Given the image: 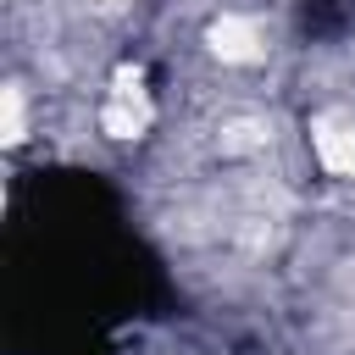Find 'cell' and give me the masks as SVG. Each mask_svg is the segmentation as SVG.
<instances>
[{
    "mask_svg": "<svg viewBox=\"0 0 355 355\" xmlns=\"http://www.w3.org/2000/svg\"><path fill=\"white\" fill-rule=\"evenodd\" d=\"M6 139H22V89H6Z\"/></svg>",
    "mask_w": 355,
    "mask_h": 355,
    "instance_id": "cell-4",
    "label": "cell"
},
{
    "mask_svg": "<svg viewBox=\"0 0 355 355\" xmlns=\"http://www.w3.org/2000/svg\"><path fill=\"white\" fill-rule=\"evenodd\" d=\"M311 144H316V161L333 178H355V122L349 116H322L311 128Z\"/></svg>",
    "mask_w": 355,
    "mask_h": 355,
    "instance_id": "cell-2",
    "label": "cell"
},
{
    "mask_svg": "<svg viewBox=\"0 0 355 355\" xmlns=\"http://www.w3.org/2000/svg\"><path fill=\"white\" fill-rule=\"evenodd\" d=\"M211 50H216L222 61H261V55H266V33H261L255 17L227 11V17L211 28Z\"/></svg>",
    "mask_w": 355,
    "mask_h": 355,
    "instance_id": "cell-3",
    "label": "cell"
},
{
    "mask_svg": "<svg viewBox=\"0 0 355 355\" xmlns=\"http://www.w3.org/2000/svg\"><path fill=\"white\" fill-rule=\"evenodd\" d=\"M144 122H150V100L139 89V72H122L116 89H111V100H105V111H100V128L111 139H139Z\"/></svg>",
    "mask_w": 355,
    "mask_h": 355,
    "instance_id": "cell-1",
    "label": "cell"
}]
</instances>
